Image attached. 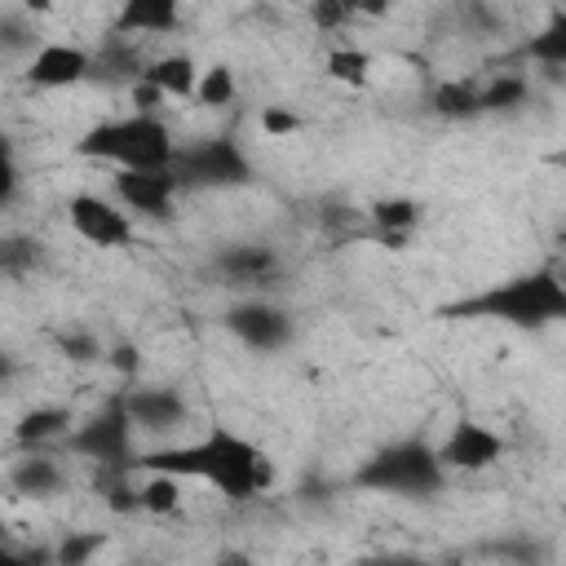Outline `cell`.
<instances>
[{"mask_svg":"<svg viewBox=\"0 0 566 566\" xmlns=\"http://www.w3.org/2000/svg\"><path fill=\"white\" fill-rule=\"evenodd\" d=\"M133 469H142V473H172L181 482H208L212 491H221L234 504L261 495L270 486V478H274L270 455L248 433H239L230 424H212L195 442H172V447L142 451Z\"/></svg>","mask_w":566,"mask_h":566,"instance_id":"6da1fadb","label":"cell"},{"mask_svg":"<svg viewBox=\"0 0 566 566\" xmlns=\"http://www.w3.org/2000/svg\"><path fill=\"white\" fill-rule=\"evenodd\" d=\"M455 314H473V318H491L517 332H544L566 323V279L553 265L513 274L504 283H491L486 292L469 296L455 305Z\"/></svg>","mask_w":566,"mask_h":566,"instance_id":"7a4b0ae2","label":"cell"},{"mask_svg":"<svg viewBox=\"0 0 566 566\" xmlns=\"http://www.w3.org/2000/svg\"><path fill=\"white\" fill-rule=\"evenodd\" d=\"M177 150H181V142L172 137L164 115H137V111L115 115V119H97L75 142L80 159L115 164V172H159V168H172Z\"/></svg>","mask_w":566,"mask_h":566,"instance_id":"3957f363","label":"cell"},{"mask_svg":"<svg viewBox=\"0 0 566 566\" xmlns=\"http://www.w3.org/2000/svg\"><path fill=\"white\" fill-rule=\"evenodd\" d=\"M354 486L371 491V495H394V500H433L447 486V469L438 460V442L398 438L389 447H376L354 469Z\"/></svg>","mask_w":566,"mask_h":566,"instance_id":"277c9868","label":"cell"},{"mask_svg":"<svg viewBox=\"0 0 566 566\" xmlns=\"http://www.w3.org/2000/svg\"><path fill=\"white\" fill-rule=\"evenodd\" d=\"M172 177L181 190H230L252 181V159L234 137H199L177 150Z\"/></svg>","mask_w":566,"mask_h":566,"instance_id":"5b68a950","label":"cell"},{"mask_svg":"<svg viewBox=\"0 0 566 566\" xmlns=\"http://www.w3.org/2000/svg\"><path fill=\"white\" fill-rule=\"evenodd\" d=\"M133 438H137V429H133L124 402H115V407L88 416L84 424H75L71 438H66V447H71L80 460H88V464L106 469L111 478H119L124 469L137 464V455H133Z\"/></svg>","mask_w":566,"mask_h":566,"instance_id":"8992f818","label":"cell"},{"mask_svg":"<svg viewBox=\"0 0 566 566\" xmlns=\"http://www.w3.org/2000/svg\"><path fill=\"white\" fill-rule=\"evenodd\" d=\"M66 226L75 239H84L88 248H102V252H119L137 234L133 212H124L115 199L93 195V190H80L66 199Z\"/></svg>","mask_w":566,"mask_h":566,"instance_id":"52a82bcc","label":"cell"},{"mask_svg":"<svg viewBox=\"0 0 566 566\" xmlns=\"http://www.w3.org/2000/svg\"><path fill=\"white\" fill-rule=\"evenodd\" d=\"M221 323H226V332H230L239 345H248V349H256V354H274V349H283V345H292V336H296L292 314H287L283 305L265 301V296L234 301V305L221 314Z\"/></svg>","mask_w":566,"mask_h":566,"instance_id":"ba28073f","label":"cell"},{"mask_svg":"<svg viewBox=\"0 0 566 566\" xmlns=\"http://www.w3.org/2000/svg\"><path fill=\"white\" fill-rule=\"evenodd\" d=\"M504 451H509L504 433H495L491 424L469 420V416H460L447 429V438L438 442V460H442L447 473H482V469H495L504 460Z\"/></svg>","mask_w":566,"mask_h":566,"instance_id":"9c48e42d","label":"cell"},{"mask_svg":"<svg viewBox=\"0 0 566 566\" xmlns=\"http://www.w3.org/2000/svg\"><path fill=\"white\" fill-rule=\"evenodd\" d=\"M27 84L57 93V88H75L84 80H93V53L75 40H40L27 57Z\"/></svg>","mask_w":566,"mask_h":566,"instance_id":"30bf717a","label":"cell"},{"mask_svg":"<svg viewBox=\"0 0 566 566\" xmlns=\"http://www.w3.org/2000/svg\"><path fill=\"white\" fill-rule=\"evenodd\" d=\"M177 177L172 168H159V172H115V203L133 217H150V221H164L172 217L177 208Z\"/></svg>","mask_w":566,"mask_h":566,"instance_id":"8fae6325","label":"cell"},{"mask_svg":"<svg viewBox=\"0 0 566 566\" xmlns=\"http://www.w3.org/2000/svg\"><path fill=\"white\" fill-rule=\"evenodd\" d=\"M119 402H124V411H128V420H133L137 433L164 438V433H177L190 420V407H186V398L172 385H137Z\"/></svg>","mask_w":566,"mask_h":566,"instance_id":"7c38bea8","label":"cell"},{"mask_svg":"<svg viewBox=\"0 0 566 566\" xmlns=\"http://www.w3.org/2000/svg\"><path fill=\"white\" fill-rule=\"evenodd\" d=\"M212 270L230 287H256V283H270L279 274V252L265 243H226L212 256Z\"/></svg>","mask_w":566,"mask_h":566,"instance_id":"4fadbf2b","label":"cell"},{"mask_svg":"<svg viewBox=\"0 0 566 566\" xmlns=\"http://www.w3.org/2000/svg\"><path fill=\"white\" fill-rule=\"evenodd\" d=\"M9 486L22 500H57L66 491V469L44 451H27L9 464Z\"/></svg>","mask_w":566,"mask_h":566,"instance_id":"5bb4252c","label":"cell"},{"mask_svg":"<svg viewBox=\"0 0 566 566\" xmlns=\"http://www.w3.org/2000/svg\"><path fill=\"white\" fill-rule=\"evenodd\" d=\"M199 75H203V66H199L190 53H181V49L150 57L146 71H142V80L155 84L168 102H186V97H195V93H199Z\"/></svg>","mask_w":566,"mask_h":566,"instance_id":"9a60e30c","label":"cell"},{"mask_svg":"<svg viewBox=\"0 0 566 566\" xmlns=\"http://www.w3.org/2000/svg\"><path fill=\"white\" fill-rule=\"evenodd\" d=\"M181 27V9L177 0H124L119 13H115V31L124 40H137V35H168Z\"/></svg>","mask_w":566,"mask_h":566,"instance_id":"2e32d148","label":"cell"},{"mask_svg":"<svg viewBox=\"0 0 566 566\" xmlns=\"http://www.w3.org/2000/svg\"><path fill=\"white\" fill-rule=\"evenodd\" d=\"M71 411L66 407H57V402H40V407H31V411H22L18 416V424H13V442L22 447V451H44L49 442H57V438H71Z\"/></svg>","mask_w":566,"mask_h":566,"instance_id":"e0dca14e","label":"cell"},{"mask_svg":"<svg viewBox=\"0 0 566 566\" xmlns=\"http://www.w3.org/2000/svg\"><path fill=\"white\" fill-rule=\"evenodd\" d=\"M367 217H371V226L380 230V239H389V243H407L411 230L420 226L424 208H420V199H411V195H380V199H371Z\"/></svg>","mask_w":566,"mask_h":566,"instance_id":"ac0fdd59","label":"cell"},{"mask_svg":"<svg viewBox=\"0 0 566 566\" xmlns=\"http://www.w3.org/2000/svg\"><path fill=\"white\" fill-rule=\"evenodd\" d=\"M371 66H376L371 53L363 44H354V40L327 49V57H323V75L332 84H340V88H367L371 84Z\"/></svg>","mask_w":566,"mask_h":566,"instance_id":"d6986e66","label":"cell"},{"mask_svg":"<svg viewBox=\"0 0 566 566\" xmlns=\"http://www.w3.org/2000/svg\"><path fill=\"white\" fill-rule=\"evenodd\" d=\"M522 53H526L531 62H539V66L566 71V9H553V13L544 18V27L526 40Z\"/></svg>","mask_w":566,"mask_h":566,"instance_id":"ffe728a7","label":"cell"},{"mask_svg":"<svg viewBox=\"0 0 566 566\" xmlns=\"http://www.w3.org/2000/svg\"><path fill=\"white\" fill-rule=\"evenodd\" d=\"M177 509H181V478H172V473H146L137 482V513L172 517Z\"/></svg>","mask_w":566,"mask_h":566,"instance_id":"44dd1931","label":"cell"},{"mask_svg":"<svg viewBox=\"0 0 566 566\" xmlns=\"http://www.w3.org/2000/svg\"><path fill=\"white\" fill-rule=\"evenodd\" d=\"M429 106H433V115H442V119H473V115H482V88H473V84H464V80H442V84L433 88Z\"/></svg>","mask_w":566,"mask_h":566,"instance_id":"7402d4cb","label":"cell"},{"mask_svg":"<svg viewBox=\"0 0 566 566\" xmlns=\"http://www.w3.org/2000/svg\"><path fill=\"white\" fill-rule=\"evenodd\" d=\"M234 97H239V80H234V66H226V62H212V66H203L195 102H199V106H208V111H221V106H230Z\"/></svg>","mask_w":566,"mask_h":566,"instance_id":"603a6c76","label":"cell"},{"mask_svg":"<svg viewBox=\"0 0 566 566\" xmlns=\"http://www.w3.org/2000/svg\"><path fill=\"white\" fill-rule=\"evenodd\" d=\"M102 548H106V531H66L53 544V566H93Z\"/></svg>","mask_w":566,"mask_h":566,"instance_id":"cb8c5ba5","label":"cell"},{"mask_svg":"<svg viewBox=\"0 0 566 566\" xmlns=\"http://www.w3.org/2000/svg\"><path fill=\"white\" fill-rule=\"evenodd\" d=\"M526 93H531V84H526L522 75H495V80L482 88V115H486V111H517V106L526 102Z\"/></svg>","mask_w":566,"mask_h":566,"instance_id":"d4e9b609","label":"cell"},{"mask_svg":"<svg viewBox=\"0 0 566 566\" xmlns=\"http://www.w3.org/2000/svg\"><path fill=\"white\" fill-rule=\"evenodd\" d=\"M57 349H62L71 363H97V358H106L102 340H97L88 327H62V332H57Z\"/></svg>","mask_w":566,"mask_h":566,"instance_id":"484cf974","label":"cell"},{"mask_svg":"<svg viewBox=\"0 0 566 566\" xmlns=\"http://www.w3.org/2000/svg\"><path fill=\"white\" fill-rule=\"evenodd\" d=\"M491 557H500L504 566H544V544L526 539V535H513V539H500V544H486Z\"/></svg>","mask_w":566,"mask_h":566,"instance_id":"4316f807","label":"cell"},{"mask_svg":"<svg viewBox=\"0 0 566 566\" xmlns=\"http://www.w3.org/2000/svg\"><path fill=\"white\" fill-rule=\"evenodd\" d=\"M301 124H305V119H301L292 106H261V115H256V128H261L265 137H274V142L301 133Z\"/></svg>","mask_w":566,"mask_h":566,"instance_id":"83f0119b","label":"cell"},{"mask_svg":"<svg viewBox=\"0 0 566 566\" xmlns=\"http://www.w3.org/2000/svg\"><path fill=\"white\" fill-rule=\"evenodd\" d=\"M349 18H354V9H349V4H332V0L310 4V22H314L318 31H336V27H345Z\"/></svg>","mask_w":566,"mask_h":566,"instance_id":"f1b7e54d","label":"cell"},{"mask_svg":"<svg viewBox=\"0 0 566 566\" xmlns=\"http://www.w3.org/2000/svg\"><path fill=\"white\" fill-rule=\"evenodd\" d=\"M128 102H133V111H137V115H159V106H164L168 97H164V93H159L155 84L137 80V84L128 88Z\"/></svg>","mask_w":566,"mask_h":566,"instance_id":"f546056e","label":"cell"},{"mask_svg":"<svg viewBox=\"0 0 566 566\" xmlns=\"http://www.w3.org/2000/svg\"><path fill=\"white\" fill-rule=\"evenodd\" d=\"M106 363H111L119 376H128V380L142 371V354H137V345H128V340L111 345V349H106Z\"/></svg>","mask_w":566,"mask_h":566,"instance_id":"4dcf8cb0","label":"cell"},{"mask_svg":"<svg viewBox=\"0 0 566 566\" xmlns=\"http://www.w3.org/2000/svg\"><path fill=\"white\" fill-rule=\"evenodd\" d=\"M0 566H53V544L49 548H9L4 557H0Z\"/></svg>","mask_w":566,"mask_h":566,"instance_id":"1f68e13d","label":"cell"},{"mask_svg":"<svg viewBox=\"0 0 566 566\" xmlns=\"http://www.w3.org/2000/svg\"><path fill=\"white\" fill-rule=\"evenodd\" d=\"M212 566H256V562H252L248 553H239V548H230V553H221V557H217Z\"/></svg>","mask_w":566,"mask_h":566,"instance_id":"d6a6232c","label":"cell"}]
</instances>
